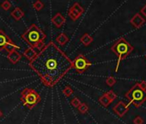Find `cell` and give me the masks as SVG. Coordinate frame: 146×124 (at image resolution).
<instances>
[{"label": "cell", "mask_w": 146, "mask_h": 124, "mask_svg": "<svg viewBox=\"0 0 146 124\" xmlns=\"http://www.w3.org/2000/svg\"><path fill=\"white\" fill-rule=\"evenodd\" d=\"M29 66L46 87L56 85L73 68L72 60L53 41L46 44Z\"/></svg>", "instance_id": "6da1fadb"}, {"label": "cell", "mask_w": 146, "mask_h": 124, "mask_svg": "<svg viewBox=\"0 0 146 124\" xmlns=\"http://www.w3.org/2000/svg\"><path fill=\"white\" fill-rule=\"evenodd\" d=\"M46 37V35L45 32L35 23L31 24L22 35V38L30 46V47L34 49L38 48L39 50H41L44 47V40Z\"/></svg>", "instance_id": "7a4b0ae2"}, {"label": "cell", "mask_w": 146, "mask_h": 124, "mask_svg": "<svg viewBox=\"0 0 146 124\" xmlns=\"http://www.w3.org/2000/svg\"><path fill=\"white\" fill-rule=\"evenodd\" d=\"M111 50L118 56V62L115 69V71L118 72L121 60L125 59L132 52L133 47L125 38H120L113 45Z\"/></svg>", "instance_id": "3957f363"}, {"label": "cell", "mask_w": 146, "mask_h": 124, "mask_svg": "<svg viewBox=\"0 0 146 124\" xmlns=\"http://www.w3.org/2000/svg\"><path fill=\"white\" fill-rule=\"evenodd\" d=\"M20 99L25 107H27L29 109H32L40 102L41 97L35 89L25 88L21 92Z\"/></svg>", "instance_id": "277c9868"}, {"label": "cell", "mask_w": 146, "mask_h": 124, "mask_svg": "<svg viewBox=\"0 0 146 124\" xmlns=\"http://www.w3.org/2000/svg\"><path fill=\"white\" fill-rule=\"evenodd\" d=\"M125 97L129 100L130 103H132L135 107L138 108L146 101V91L140 89L137 84H136L125 93Z\"/></svg>", "instance_id": "5b68a950"}, {"label": "cell", "mask_w": 146, "mask_h": 124, "mask_svg": "<svg viewBox=\"0 0 146 124\" xmlns=\"http://www.w3.org/2000/svg\"><path fill=\"white\" fill-rule=\"evenodd\" d=\"M72 63H73V68L79 74H82L84 72H86L89 69V67L91 66V62L83 53H79L74 59V60H72Z\"/></svg>", "instance_id": "8992f818"}, {"label": "cell", "mask_w": 146, "mask_h": 124, "mask_svg": "<svg viewBox=\"0 0 146 124\" xmlns=\"http://www.w3.org/2000/svg\"><path fill=\"white\" fill-rule=\"evenodd\" d=\"M84 12V7L81 6L79 3L76 2V3H74V5H73L70 8V10H69V11H68V16H69L73 21H76L77 19H78V18L82 16V14H83Z\"/></svg>", "instance_id": "52a82bcc"}, {"label": "cell", "mask_w": 146, "mask_h": 124, "mask_svg": "<svg viewBox=\"0 0 146 124\" xmlns=\"http://www.w3.org/2000/svg\"><path fill=\"white\" fill-rule=\"evenodd\" d=\"M128 109H129V105L126 104L125 103L120 101L113 108V110L119 116V117H123L126 112L128 111Z\"/></svg>", "instance_id": "ba28073f"}, {"label": "cell", "mask_w": 146, "mask_h": 124, "mask_svg": "<svg viewBox=\"0 0 146 124\" xmlns=\"http://www.w3.org/2000/svg\"><path fill=\"white\" fill-rule=\"evenodd\" d=\"M52 23L56 26V28H61L65 23V17L59 12L56 13L54 17L52 18Z\"/></svg>", "instance_id": "9c48e42d"}, {"label": "cell", "mask_w": 146, "mask_h": 124, "mask_svg": "<svg viewBox=\"0 0 146 124\" xmlns=\"http://www.w3.org/2000/svg\"><path fill=\"white\" fill-rule=\"evenodd\" d=\"M144 22H145L144 18L138 13L135 14V16L130 20V23L137 29H139L144 23Z\"/></svg>", "instance_id": "30bf717a"}, {"label": "cell", "mask_w": 146, "mask_h": 124, "mask_svg": "<svg viewBox=\"0 0 146 124\" xmlns=\"http://www.w3.org/2000/svg\"><path fill=\"white\" fill-rule=\"evenodd\" d=\"M11 40L3 29H0V51L4 50L5 45L8 43V41Z\"/></svg>", "instance_id": "8fae6325"}, {"label": "cell", "mask_w": 146, "mask_h": 124, "mask_svg": "<svg viewBox=\"0 0 146 124\" xmlns=\"http://www.w3.org/2000/svg\"><path fill=\"white\" fill-rule=\"evenodd\" d=\"M7 59L10 60V62H11L12 64H17V62L22 59V54L17 51H14V52L8 53Z\"/></svg>", "instance_id": "7c38bea8"}, {"label": "cell", "mask_w": 146, "mask_h": 124, "mask_svg": "<svg viewBox=\"0 0 146 124\" xmlns=\"http://www.w3.org/2000/svg\"><path fill=\"white\" fill-rule=\"evenodd\" d=\"M24 12H23V11L21 9V8H19V7H16L12 11H11V16L16 20V21H19V20H21L23 17H24Z\"/></svg>", "instance_id": "4fadbf2b"}, {"label": "cell", "mask_w": 146, "mask_h": 124, "mask_svg": "<svg viewBox=\"0 0 146 124\" xmlns=\"http://www.w3.org/2000/svg\"><path fill=\"white\" fill-rule=\"evenodd\" d=\"M23 55L27 59H29V61H31L32 59H34L35 58V56L37 55V53L35 52V50L32 47H29V48H26L23 53Z\"/></svg>", "instance_id": "5bb4252c"}, {"label": "cell", "mask_w": 146, "mask_h": 124, "mask_svg": "<svg viewBox=\"0 0 146 124\" xmlns=\"http://www.w3.org/2000/svg\"><path fill=\"white\" fill-rule=\"evenodd\" d=\"M19 48H20V47H19L17 44H15L11 40H10V41H8V43L5 45L4 50H5L6 52H8V53H11V52L17 51V50L19 49Z\"/></svg>", "instance_id": "9a60e30c"}, {"label": "cell", "mask_w": 146, "mask_h": 124, "mask_svg": "<svg viewBox=\"0 0 146 124\" xmlns=\"http://www.w3.org/2000/svg\"><path fill=\"white\" fill-rule=\"evenodd\" d=\"M80 41L84 45V46H89L92 43L93 41V37L89 35L88 33H85L81 38H80Z\"/></svg>", "instance_id": "2e32d148"}, {"label": "cell", "mask_w": 146, "mask_h": 124, "mask_svg": "<svg viewBox=\"0 0 146 124\" xmlns=\"http://www.w3.org/2000/svg\"><path fill=\"white\" fill-rule=\"evenodd\" d=\"M69 41V38L68 36L64 34V33H61L59 34L57 38H56V41L60 45V46H64L67 43V41Z\"/></svg>", "instance_id": "e0dca14e"}, {"label": "cell", "mask_w": 146, "mask_h": 124, "mask_svg": "<svg viewBox=\"0 0 146 124\" xmlns=\"http://www.w3.org/2000/svg\"><path fill=\"white\" fill-rule=\"evenodd\" d=\"M99 102H100V103H101L102 106H104V107H108V106L112 103V102L110 101V99L106 96V94H104V95H102V97H100Z\"/></svg>", "instance_id": "ac0fdd59"}, {"label": "cell", "mask_w": 146, "mask_h": 124, "mask_svg": "<svg viewBox=\"0 0 146 124\" xmlns=\"http://www.w3.org/2000/svg\"><path fill=\"white\" fill-rule=\"evenodd\" d=\"M78 110L81 114H86L89 110V106L85 103H81V104L78 106Z\"/></svg>", "instance_id": "d6986e66"}, {"label": "cell", "mask_w": 146, "mask_h": 124, "mask_svg": "<svg viewBox=\"0 0 146 124\" xmlns=\"http://www.w3.org/2000/svg\"><path fill=\"white\" fill-rule=\"evenodd\" d=\"M63 94L65 96V97H70L73 94V90L70 86L69 85H65L64 90H63Z\"/></svg>", "instance_id": "ffe728a7"}, {"label": "cell", "mask_w": 146, "mask_h": 124, "mask_svg": "<svg viewBox=\"0 0 146 124\" xmlns=\"http://www.w3.org/2000/svg\"><path fill=\"white\" fill-rule=\"evenodd\" d=\"M33 7H34V9H35V11H40V10H42V9L44 8V4H43L41 1H40V0H37L36 2L34 3Z\"/></svg>", "instance_id": "44dd1931"}, {"label": "cell", "mask_w": 146, "mask_h": 124, "mask_svg": "<svg viewBox=\"0 0 146 124\" xmlns=\"http://www.w3.org/2000/svg\"><path fill=\"white\" fill-rule=\"evenodd\" d=\"M106 83H107V85H108V86L112 87V86H113V85L116 84V79H115L113 77L109 76V77H108V78H107V79H106Z\"/></svg>", "instance_id": "7402d4cb"}, {"label": "cell", "mask_w": 146, "mask_h": 124, "mask_svg": "<svg viewBox=\"0 0 146 124\" xmlns=\"http://www.w3.org/2000/svg\"><path fill=\"white\" fill-rule=\"evenodd\" d=\"M70 104L73 106V107H75V108H78V106L81 104V101L79 98L78 97H73L70 101Z\"/></svg>", "instance_id": "603a6c76"}, {"label": "cell", "mask_w": 146, "mask_h": 124, "mask_svg": "<svg viewBox=\"0 0 146 124\" xmlns=\"http://www.w3.org/2000/svg\"><path fill=\"white\" fill-rule=\"evenodd\" d=\"M105 94H106V96L110 99V101H111V102H113L114 99H116V98H117V95H116L113 91H108V92H106Z\"/></svg>", "instance_id": "cb8c5ba5"}, {"label": "cell", "mask_w": 146, "mask_h": 124, "mask_svg": "<svg viewBox=\"0 0 146 124\" xmlns=\"http://www.w3.org/2000/svg\"><path fill=\"white\" fill-rule=\"evenodd\" d=\"M1 7H2L5 11H8V10L11 9V2H9V1H7V0H5V1H4V2L1 4Z\"/></svg>", "instance_id": "d4e9b609"}, {"label": "cell", "mask_w": 146, "mask_h": 124, "mask_svg": "<svg viewBox=\"0 0 146 124\" xmlns=\"http://www.w3.org/2000/svg\"><path fill=\"white\" fill-rule=\"evenodd\" d=\"M133 122H134V124H143V120L140 116H137L134 119Z\"/></svg>", "instance_id": "484cf974"}, {"label": "cell", "mask_w": 146, "mask_h": 124, "mask_svg": "<svg viewBox=\"0 0 146 124\" xmlns=\"http://www.w3.org/2000/svg\"><path fill=\"white\" fill-rule=\"evenodd\" d=\"M137 85L140 89L143 90V91H146V82L145 81H142L140 83H137Z\"/></svg>", "instance_id": "4316f807"}, {"label": "cell", "mask_w": 146, "mask_h": 124, "mask_svg": "<svg viewBox=\"0 0 146 124\" xmlns=\"http://www.w3.org/2000/svg\"><path fill=\"white\" fill-rule=\"evenodd\" d=\"M141 13H142V15H143L146 17V5L141 9Z\"/></svg>", "instance_id": "83f0119b"}, {"label": "cell", "mask_w": 146, "mask_h": 124, "mask_svg": "<svg viewBox=\"0 0 146 124\" xmlns=\"http://www.w3.org/2000/svg\"><path fill=\"white\" fill-rule=\"evenodd\" d=\"M3 116V112L1 111V110H0V118H1Z\"/></svg>", "instance_id": "f1b7e54d"}]
</instances>
